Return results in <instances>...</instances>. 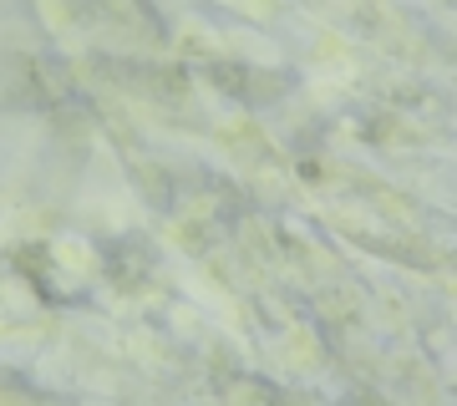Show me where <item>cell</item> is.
<instances>
[{"mask_svg":"<svg viewBox=\"0 0 457 406\" xmlns=\"http://www.w3.org/2000/svg\"><path fill=\"white\" fill-rule=\"evenodd\" d=\"M41 97V71L26 56L0 51V107H21V102Z\"/></svg>","mask_w":457,"mask_h":406,"instance_id":"6da1fadb","label":"cell"}]
</instances>
